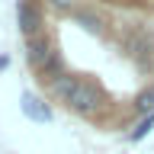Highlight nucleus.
Returning <instances> with one entry per match:
<instances>
[{
	"instance_id": "f257e3e1",
	"label": "nucleus",
	"mask_w": 154,
	"mask_h": 154,
	"mask_svg": "<svg viewBox=\"0 0 154 154\" xmlns=\"http://www.w3.org/2000/svg\"><path fill=\"white\" fill-rule=\"evenodd\" d=\"M51 93H55L67 109H74L77 116H87V119H93V116L106 106L103 90H100L93 80L71 77V74H64L61 80H55V84H51Z\"/></svg>"
},
{
	"instance_id": "7ed1b4c3",
	"label": "nucleus",
	"mask_w": 154,
	"mask_h": 154,
	"mask_svg": "<svg viewBox=\"0 0 154 154\" xmlns=\"http://www.w3.org/2000/svg\"><path fill=\"white\" fill-rule=\"evenodd\" d=\"M16 23H19V32L26 38H35L45 32V16H42V7L38 0H19L16 3Z\"/></svg>"
},
{
	"instance_id": "1a4fd4ad",
	"label": "nucleus",
	"mask_w": 154,
	"mask_h": 154,
	"mask_svg": "<svg viewBox=\"0 0 154 154\" xmlns=\"http://www.w3.org/2000/svg\"><path fill=\"white\" fill-rule=\"evenodd\" d=\"M7 64H10V58H7V55H0V71H7Z\"/></svg>"
},
{
	"instance_id": "423d86ee",
	"label": "nucleus",
	"mask_w": 154,
	"mask_h": 154,
	"mask_svg": "<svg viewBox=\"0 0 154 154\" xmlns=\"http://www.w3.org/2000/svg\"><path fill=\"white\" fill-rule=\"evenodd\" d=\"M135 112H144V116H151V112H154V84H151V87H144L141 93L135 96Z\"/></svg>"
},
{
	"instance_id": "6e6552de",
	"label": "nucleus",
	"mask_w": 154,
	"mask_h": 154,
	"mask_svg": "<svg viewBox=\"0 0 154 154\" xmlns=\"http://www.w3.org/2000/svg\"><path fill=\"white\" fill-rule=\"evenodd\" d=\"M51 3H55L58 10H67V7H71V3H67V0H51Z\"/></svg>"
},
{
	"instance_id": "9d476101",
	"label": "nucleus",
	"mask_w": 154,
	"mask_h": 154,
	"mask_svg": "<svg viewBox=\"0 0 154 154\" xmlns=\"http://www.w3.org/2000/svg\"><path fill=\"white\" fill-rule=\"evenodd\" d=\"M125 3H128V0H125Z\"/></svg>"
},
{
	"instance_id": "0eeeda50",
	"label": "nucleus",
	"mask_w": 154,
	"mask_h": 154,
	"mask_svg": "<svg viewBox=\"0 0 154 154\" xmlns=\"http://www.w3.org/2000/svg\"><path fill=\"white\" fill-rule=\"evenodd\" d=\"M151 128H154V112H151V116H144L141 122H138V125L132 128V135H128V138H132V141H141V138H144L148 132H151Z\"/></svg>"
},
{
	"instance_id": "20e7f679",
	"label": "nucleus",
	"mask_w": 154,
	"mask_h": 154,
	"mask_svg": "<svg viewBox=\"0 0 154 154\" xmlns=\"http://www.w3.org/2000/svg\"><path fill=\"white\" fill-rule=\"evenodd\" d=\"M19 106H23L26 119H32V122H38V125H45V122H51V119H55L51 106H48L38 93H32V90H26V93L19 96Z\"/></svg>"
},
{
	"instance_id": "39448f33",
	"label": "nucleus",
	"mask_w": 154,
	"mask_h": 154,
	"mask_svg": "<svg viewBox=\"0 0 154 154\" xmlns=\"http://www.w3.org/2000/svg\"><path fill=\"white\" fill-rule=\"evenodd\" d=\"M51 38H48V32H42V35L35 38H26V61L32 64V71H38V67L45 64L48 58H51Z\"/></svg>"
},
{
	"instance_id": "f03ea898",
	"label": "nucleus",
	"mask_w": 154,
	"mask_h": 154,
	"mask_svg": "<svg viewBox=\"0 0 154 154\" xmlns=\"http://www.w3.org/2000/svg\"><path fill=\"white\" fill-rule=\"evenodd\" d=\"M122 48L138 71H154V35H148L144 29H128Z\"/></svg>"
}]
</instances>
